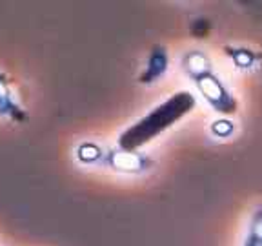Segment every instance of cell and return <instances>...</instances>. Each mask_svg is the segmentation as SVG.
I'll return each mask as SVG.
<instances>
[{
    "label": "cell",
    "instance_id": "cell-1",
    "mask_svg": "<svg viewBox=\"0 0 262 246\" xmlns=\"http://www.w3.org/2000/svg\"><path fill=\"white\" fill-rule=\"evenodd\" d=\"M196 104V98L189 91H177L169 98H166L162 104L151 110L146 117L137 120L133 126H129L122 135L119 137V146L126 152H135L140 146L153 140L169 126L179 122L182 117L193 111Z\"/></svg>",
    "mask_w": 262,
    "mask_h": 246
},
{
    "label": "cell",
    "instance_id": "cell-4",
    "mask_svg": "<svg viewBox=\"0 0 262 246\" xmlns=\"http://www.w3.org/2000/svg\"><path fill=\"white\" fill-rule=\"evenodd\" d=\"M166 64H168V58H166V51H164L162 48H159L153 53L151 57V64H149V73H153V77H157V75L164 73V70H166Z\"/></svg>",
    "mask_w": 262,
    "mask_h": 246
},
{
    "label": "cell",
    "instance_id": "cell-3",
    "mask_svg": "<svg viewBox=\"0 0 262 246\" xmlns=\"http://www.w3.org/2000/svg\"><path fill=\"white\" fill-rule=\"evenodd\" d=\"M244 246H262V208H257L251 215Z\"/></svg>",
    "mask_w": 262,
    "mask_h": 246
},
{
    "label": "cell",
    "instance_id": "cell-2",
    "mask_svg": "<svg viewBox=\"0 0 262 246\" xmlns=\"http://www.w3.org/2000/svg\"><path fill=\"white\" fill-rule=\"evenodd\" d=\"M182 68L213 110L222 115H233L237 111V98L228 90L222 78L215 73L206 53L201 51L186 53L182 58Z\"/></svg>",
    "mask_w": 262,
    "mask_h": 246
}]
</instances>
